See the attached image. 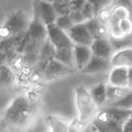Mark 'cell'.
Listing matches in <instances>:
<instances>
[{"mask_svg": "<svg viewBox=\"0 0 132 132\" xmlns=\"http://www.w3.org/2000/svg\"><path fill=\"white\" fill-rule=\"evenodd\" d=\"M32 116V106L26 96H16L5 109L3 119L9 127L23 129L27 127Z\"/></svg>", "mask_w": 132, "mask_h": 132, "instance_id": "6da1fadb", "label": "cell"}, {"mask_svg": "<svg viewBox=\"0 0 132 132\" xmlns=\"http://www.w3.org/2000/svg\"><path fill=\"white\" fill-rule=\"evenodd\" d=\"M76 106L79 115V121L85 125L93 121L97 117V105L94 103L90 91L84 86L77 87L75 90Z\"/></svg>", "mask_w": 132, "mask_h": 132, "instance_id": "7a4b0ae2", "label": "cell"}, {"mask_svg": "<svg viewBox=\"0 0 132 132\" xmlns=\"http://www.w3.org/2000/svg\"><path fill=\"white\" fill-rule=\"evenodd\" d=\"M47 32H48V40L52 43V46L55 48V50L66 49V48L73 49L75 47L67 32L61 28H59L55 24L48 25Z\"/></svg>", "mask_w": 132, "mask_h": 132, "instance_id": "3957f363", "label": "cell"}, {"mask_svg": "<svg viewBox=\"0 0 132 132\" xmlns=\"http://www.w3.org/2000/svg\"><path fill=\"white\" fill-rule=\"evenodd\" d=\"M27 25L26 16L23 12H16L7 20L4 25L1 27V37L9 38L11 36L18 35Z\"/></svg>", "mask_w": 132, "mask_h": 132, "instance_id": "277c9868", "label": "cell"}, {"mask_svg": "<svg viewBox=\"0 0 132 132\" xmlns=\"http://www.w3.org/2000/svg\"><path fill=\"white\" fill-rule=\"evenodd\" d=\"M68 36L70 38V40L73 41L75 46H87L91 47L93 42V37L91 35L90 30L88 29V27L86 23L75 25L68 32Z\"/></svg>", "mask_w": 132, "mask_h": 132, "instance_id": "5b68a950", "label": "cell"}, {"mask_svg": "<svg viewBox=\"0 0 132 132\" xmlns=\"http://www.w3.org/2000/svg\"><path fill=\"white\" fill-rule=\"evenodd\" d=\"M36 11H37V16L46 26L55 24L57 20V14L55 10H54L53 2H48V1L37 2Z\"/></svg>", "mask_w": 132, "mask_h": 132, "instance_id": "8992f818", "label": "cell"}, {"mask_svg": "<svg viewBox=\"0 0 132 132\" xmlns=\"http://www.w3.org/2000/svg\"><path fill=\"white\" fill-rule=\"evenodd\" d=\"M93 125L98 132H123V127L121 125L114 121L103 112L93 120Z\"/></svg>", "mask_w": 132, "mask_h": 132, "instance_id": "52a82bcc", "label": "cell"}, {"mask_svg": "<svg viewBox=\"0 0 132 132\" xmlns=\"http://www.w3.org/2000/svg\"><path fill=\"white\" fill-rule=\"evenodd\" d=\"M91 51L94 56L105 59V60H112L114 55L113 46L106 38H101V39L93 40L91 45Z\"/></svg>", "mask_w": 132, "mask_h": 132, "instance_id": "ba28073f", "label": "cell"}, {"mask_svg": "<svg viewBox=\"0 0 132 132\" xmlns=\"http://www.w3.org/2000/svg\"><path fill=\"white\" fill-rule=\"evenodd\" d=\"M75 56V67L79 70H84L86 66L89 64L93 56L91 48L87 46H75L74 47Z\"/></svg>", "mask_w": 132, "mask_h": 132, "instance_id": "9c48e42d", "label": "cell"}, {"mask_svg": "<svg viewBox=\"0 0 132 132\" xmlns=\"http://www.w3.org/2000/svg\"><path fill=\"white\" fill-rule=\"evenodd\" d=\"M70 68L67 66L63 65L55 60H51L49 61L46 68H45V78L47 80H52V79H57L60 77L65 76L69 73Z\"/></svg>", "mask_w": 132, "mask_h": 132, "instance_id": "30bf717a", "label": "cell"}, {"mask_svg": "<svg viewBox=\"0 0 132 132\" xmlns=\"http://www.w3.org/2000/svg\"><path fill=\"white\" fill-rule=\"evenodd\" d=\"M109 85L118 88H129L128 68L113 67L111 74H109Z\"/></svg>", "mask_w": 132, "mask_h": 132, "instance_id": "8fae6325", "label": "cell"}, {"mask_svg": "<svg viewBox=\"0 0 132 132\" xmlns=\"http://www.w3.org/2000/svg\"><path fill=\"white\" fill-rule=\"evenodd\" d=\"M111 63L113 67H132V48L120 49L113 55Z\"/></svg>", "mask_w": 132, "mask_h": 132, "instance_id": "7c38bea8", "label": "cell"}, {"mask_svg": "<svg viewBox=\"0 0 132 132\" xmlns=\"http://www.w3.org/2000/svg\"><path fill=\"white\" fill-rule=\"evenodd\" d=\"M28 35L32 40H36V41H42L46 39V37H48L47 26L42 23L37 15L29 24Z\"/></svg>", "mask_w": 132, "mask_h": 132, "instance_id": "4fadbf2b", "label": "cell"}, {"mask_svg": "<svg viewBox=\"0 0 132 132\" xmlns=\"http://www.w3.org/2000/svg\"><path fill=\"white\" fill-rule=\"evenodd\" d=\"M109 67H113L111 60H105V59H101L93 55L89 64L81 71L85 74H95V73H101V71L106 70Z\"/></svg>", "mask_w": 132, "mask_h": 132, "instance_id": "5bb4252c", "label": "cell"}, {"mask_svg": "<svg viewBox=\"0 0 132 132\" xmlns=\"http://www.w3.org/2000/svg\"><path fill=\"white\" fill-rule=\"evenodd\" d=\"M102 112L105 115H107L111 119H113L114 121L121 125L122 127H123V125L131 118V112L130 111H125V109L114 107V106L106 107L105 109H103Z\"/></svg>", "mask_w": 132, "mask_h": 132, "instance_id": "9a60e30c", "label": "cell"}, {"mask_svg": "<svg viewBox=\"0 0 132 132\" xmlns=\"http://www.w3.org/2000/svg\"><path fill=\"white\" fill-rule=\"evenodd\" d=\"M89 91L97 107L107 102V86L105 84H97L89 89Z\"/></svg>", "mask_w": 132, "mask_h": 132, "instance_id": "2e32d148", "label": "cell"}, {"mask_svg": "<svg viewBox=\"0 0 132 132\" xmlns=\"http://www.w3.org/2000/svg\"><path fill=\"white\" fill-rule=\"evenodd\" d=\"M55 61L62 63L63 65L71 68L75 66V56H74V48H66V49H59L55 51L53 57Z\"/></svg>", "mask_w": 132, "mask_h": 132, "instance_id": "e0dca14e", "label": "cell"}, {"mask_svg": "<svg viewBox=\"0 0 132 132\" xmlns=\"http://www.w3.org/2000/svg\"><path fill=\"white\" fill-rule=\"evenodd\" d=\"M130 91L131 89H129V88H118V87L108 85L107 86V102L112 104L117 103L120 100H122Z\"/></svg>", "mask_w": 132, "mask_h": 132, "instance_id": "ac0fdd59", "label": "cell"}, {"mask_svg": "<svg viewBox=\"0 0 132 132\" xmlns=\"http://www.w3.org/2000/svg\"><path fill=\"white\" fill-rule=\"evenodd\" d=\"M86 25L88 27V29L90 30L91 35L93 37V39H101V38H104V27L103 25L100 23V21L97 20V18L87 21Z\"/></svg>", "mask_w": 132, "mask_h": 132, "instance_id": "d6986e66", "label": "cell"}, {"mask_svg": "<svg viewBox=\"0 0 132 132\" xmlns=\"http://www.w3.org/2000/svg\"><path fill=\"white\" fill-rule=\"evenodd\" d=\"M49 126L51 128V132H69V126L64 120L56 117L49 118Z\"/></svg>", "mask_w": 132, "mask_h": 132, "instance_id": "ffe728a7", "label": "cell"}, {"mask_svg": "<svg viewBox=\"0 0 132 132\" xmlns=\"http://www.w3.org/2000/svg\"><path fill=\"white\" fill-rule=\"evenodd\" d=\"M53 7L57 16H65L70 14V1L68 0H56L53 2Z\"/></svg>", "mask_w": 132, "mask_h": 132, "instance_id": "44dd1931", "label": "cell"}, {"mask_svg": "<svg viewBox=\"0 0 132 132\" xmlns=\"http://www.w3.org/2000/svg\"><path fill=\"white\" fill-rule=\"evenodd\" d=\"M55 25L59 27V28L63 29L64 31L68 32L73 27L75 26L73 21L70 20L69 15H65V16H57V20L55 22Z\"/></svg>", "mask_w": 132, "mask_h": 132, "instance_id": "7402d4cb", "label": "cell"}, {"mask_svg": "<svg viewBox=\"0 0 132 132\" xmlns=\"http://www.w3.org/2000/svg\"><path fill=\"white\" fill-rule=\"evenodd\" d=\"M112 106L121 108V109H125V111H130V112H132V90L122 98V100H120L119 102L113 104Z\"/></svg>", "mask_w": 132, "mask_h": 132, "instance_id": "603a6c76", "label": "cell"}, {"mask_svg": "<svg viewBox=\"0 0 132 132\" xmlns=\"http://www.w3.org/2000/svg\"><path fill=\"white\" fill-rule=\"evenodd\" d=\"M13 81V74L8 67L1 66V85L3 87L10 86Z\"/></svg>", "mask_w": 132, "mask_h": 132, "instance_id": "cb8c5ba5", "label": "cell"}, {"mask_svg": "<svg viewBox=\"0 0 132 132\" xmlns=\"http://www.w3.org/2000/svg\"><path fill=\"white\" fill-rule=\"evenodd\" d=\"M81 12L84 14L86 21H90V20H93L95 19V11H94V8L91 2L89 1H86V3L84 4V7L81 9Z\"/></svg>", "mask_w": 132, "mask_h": 132, "instance_id": "d4e9b609", "label": "cell"}, {"mask_svg": "<svg viewBox=\"0 0 132 132\" xmlns=\"http://www.w3.org/2000/svg\"><path fill=\"white\" fill-rule=\"evenodd\" d=\"M118 26H119L120 30H121V32L125 36L129 35L131 32V30H132V24H131V22H130L129 19H125V20L119 21L118 22Z\"/></svg>", "mask_w": 132, "mask_h": 132, "instance_id": "484cf974", "label": "cell"}, {"mask_svg": "<svg viewBox=\"0 0 132 132\" xmlns=\"http://www.w3.org/2000/svg\"><path fill=\"white\" fill-rule=\"evenodd\" d=\"M69 18H70L71 21H73L74 25L84 24V23H86V22H87L81 11H75V12H71L69 14Z\"/></svg>", "mask_w": 132, "mask_h": 132, "instance_id": "4316f807", "label": "cell"}, {"mask_svg": "<svg viewBox=\"0 0 132 132\" xmlns=\"http://www.w3.org/2000/svg\"><path fill=\"white\" fill-rule=\"evenodd\" d=\"M86 1H82V0H70V13L75 11H81Z\"/></svg>", "mask_w": 132, "mask_h": 132, "instance_id": "83f0119b", "label": "cell"}, {"mask_svg": "<svg viewBox=\"0 0 132 132\" xmlns=\"http://www.w3.org/2000/svg\"><path fill=\"white\" fill-rule=\"evenodd\" d=\"M114 18L119 20V21L125 20V19H128V11L126 10L125 8H122V7L121 8H118L116 11H115Z\"/></svg>", "mask_w": 132, "mask_h": 132, "instance_id": "f1b7e54d", "label": "cell"}, {"mask_svg": "<svg viewBox=\"0 0 132 132\" xmlns=\"http://www.w3.org/2000/svg\"><path fill=\"white\" fill-rule=\"evenodd\" d=\"M81 125L82 123L80 121H78V122L74 121L69 126V132H81Z\"/></svg>", "mask_w": 132, "mask_h": 132, "instance_id": "f546056e", "label": "cell"}, {"mask_svg": "<svg viewBox=\"0 0 132 132\" xmlns=\"http://www.w3.org/2000/svg\"><path fill=\"white\" fill-rule=\"evenodd\" d=\"M123 132H132V118L123 125Z\"/></svg>", "mask_w": 132, "mask_h": 132, "instance_id": "4dcf8cb0", "label": "cell"}, {"mask_svg": "<svg viewBox=\"0 0 132 132\" xmlns=\"http://www.w3.org/2000/svg\"><path fill=\"white\" fill-rule=\"evenodd\" d=\"M128 78H129V89L132 90V67L128 68Z\"/></svg>", "mask_w": 132, "mask_h": 132, "instance_id": "1f68e13d", "label": "cell"}, {"mask_svg": "<svg viewBox=\"0 0 132 132\" xmlns=\"http://www.w3.org/2000/svg\"><path fill=\"white\" fill-rule=\"evenodd\" d=\"M131 118H132V112H131Z\"/></svg>", "mask_w": 132, "mask_h": 132, "instance_id": "d6a6232c", "label": "cell"}]
</instances>
